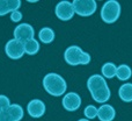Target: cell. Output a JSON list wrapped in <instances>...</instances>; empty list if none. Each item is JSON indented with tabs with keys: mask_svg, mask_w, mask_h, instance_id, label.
<instances>
[{
	"mask_svg": "<svg viewBox=\"0 0 132 121\" xmlns=\"http://www.w3.org/2000/svg\"><path fill=\"white\" fill-rule=\"evenodd\" d=\"M87 89L92 94V98L100 104L107 103L110 99L111 92L109 90L104 77L101 75H93L87 80Z\"/></svg>",
	"mask_w": 132,
	"mask_h": 121,
	"instance_id": "obj_1",
	"label": "cell"
},
{
	"mask_svg": "<svg viewBox=\"0 0 132 121\" xmlns=\"http://www.w3.org/2000/svg\"><path fill=\"white\" fill-rule=\"evenodd\" d=\"M43 86L49 94L53 97H60L66 92L67 84L60 75L50 72L43 78Z\"/></svg>",
	"mask_w": 132,
	"mask_h": 121,
	"instance_id": "obj_2",
	"label": "cell"
},
{
	"mask_svg": "<svg viewBox=\"0 0 132 121\" xmlns=\"http://www.w3.org/2000/svg\"><path fill=\"white\" fill-rule=\"evenodd\" d=\"M64 60L67 64L72 66L75 65H87L90 63V55L85 53L80 47L71 46L64 53Z\"/></svg>",
	"mask_w": 132,
	"mask_h": 121,
	"instance_id": "obj_3",
	"label": "cell"
},
{
	"mask_svg": "<svg viewBox=\"0 0 132 121\" xmlns=\"http://www.w3.org/2000/svg\"><path fill=\"white\" fill-rule=\"evenodd\" d=\"M121 15V5L116 0H108L101 8V19L105 23H114Z\"/></svg>",
	"mask_w": 132,
	"mask_h": 121,
	"instance_id": "obj_4",
	"label": "cell"
},
{
	"mask_svg": "<svg viewBox=\"0 0 132 121\" xmlns=\"http://www.w3.org/2000/svg\"><path fill=\"white\" fill-rule=\"evenodd\" d=\"M75 14L80 16H90L97 9L95 0H74L72 2Z\"/></svg>",
	"mask_w": 132,
	"mask_h": 121,
	"instance_id": "obj_5",
	"label": "cell"
},
{
	"mask_svg": "<svg viewBox=\"0 0 132 121\" xmlns=\"http://www.w3.org/2000/svg\"><path fill=\"white\" fill-rule=\"evenodd\" d=\"M55 13H56V16L59 20L68 21L73 18L75 12H74V7H73L72 2L67 1V0H63V1L57 4V6L55 8Z\"/></svg>",
	"mask_w": 132,
	"mask_h": 121,
	"instance_id": "obj_6",
	"label": "cell"
},
{
	"mask_svg": "<svg viewBox=\"0 0 132 121\" xmlns=\"http://www.w3.org/2000/svg\"><path fill=\"white\" fill-rule=\"evenodd\" d=\"M5 51H6V55L12 60H20L26 54L23 43L15 39H12L7 42L6 47H5Z\"/></svg>",
	"mask_w": 132,
	"mask_h": 121,
	"instance_id": "obj_7",
	"label": "cell"
},
{
	"mask_svg": "<svg viewBox=\"0 0 132 121\" xmlns=\"http://www.w3.org/2000/svg\"><path fill=\"white\" fill-rule=\"evenodd\" d=\"M23 118V108L19 104H12L6 111L0 112V121H20Z\"/></svg>",
	"mask_w": 132,
	"mask_h": 121,
	"instance_id": "obj_8",
	"label": "cell"
},
{
	"mask_svg": "<svg viewBox=\"0 0 132 121\" xmlns=\"http://www.w3.org/2000/svg\"><path fill=\"white\" fill-rule=\"evenodd\" d=\"M34 35H35L34 28L29 23H20L14 29V39L22 42V43L27 42L28 40L34 39Z\"/></svg>",
	"mask_w": 132,
	"mask_h": 121,
	"instance_id": "obj_9",
	"label": "cell"
},
{
	"mask_svg": "<svg viewBox=\"0 0 132 121\" xmlns=\"http://www.w3.org/2000/svg\"><path fill=\"white\" fill-rule=\"evenodd\" d=\"M62 104H63V107L66 111L73 112V111H77L81 106V98L75 92H68V93H66L64 96Z\"/></svg>",
	"mask_w": 132,
	"mask_h": 121,
	"instance_id": "obj_10",
	"label": "cell"
},
{
	"mask_svg": "<svg viewBox=\"0 0 132 121\" xmlns=\"http://www.w3.org/2000/svg\"><path fill=\"white\" fill-rule=\"evenodd\" d=\"M28 114L32 118H41L45 113V104L39 99H34L27 105Z\"/></svg>",
	"mask_w": 132,
	"mask_h": 121,
	"instance_id": "obj_11",
	"label": "cell"
},
{
	"mask_svg": "<svg viewBox=\"0 0 132 121\" xmlns=\"http://www.w3.org/2000/svg\"><path fill=\"white\" fill-rule=\"evenodd\" d=\"M116 117V111L111 105L103 104L97 111V118L100 121H112Z\"/></svg>",
	"mask_w": 132,
	"mask_h": 121,
	"instance_id": "obj_12",
	"label": "cell"
},
{
	"mask_svg": "<svg viewBox=\"0 0 132 121\" xmlns=\"http://www.w3.org/2000/svg\"><path fill=\"white\" fill-rule=\"evenodd\" d=\"M21 6L20 0H0V16L6 15L14 11H19Z\"/></svg>",
	"mask_w": 132,
	"mask_h": 121,
	"instance_id": "obj_13",
	"label": "cell"
},
{
	"mask_svg": "<svg viewBox=\"0 0 132 121\" xmlns=\"http://www.w3.org/2000/svg\"><path fill=\"white\" fill-rule=\"evenodd\" d=\"M118 96L125 103L132 101V83H125L118 90Z\"/></svg>",
	"mask_w": 132,
	"mask_h": 121,
	"instance_id": "obj_14",
	"label": "cell"
},
{
	"mask_svg": "<svg viewBox=\"0 0 132 121\" xmlns=\"http://www.w3.org/2000/svg\"><path fill=\"white\" fill-rule=\"evenodd\" d=\"M38 37L41 40V42H43V43H51L55 40V32L49 27H44L39 30Z\"/></svg>",
	"mask_w": 132,
	"mask_h": 121,
	"instance_id": "obj_15",
	"label": "cell"
},
{
	"mask_svg": "<svg viewBox=\"0 0 132 121\" xmlns=\"http://www.w3.org/2000/svg\"><path fill=\"white\" fill-rule=\"evenodd\" d=\"M102 71V75L104 78H108V79H111V78L116 77V72H117V66L115 65L111 62H108V63H104L101 69Z\"/></svg>",
	"mask_w": 132,
	"mask_h": 121,
	"instance_id": "obj_16",
	"label": "cell"
},
{
	"mask_svg": "<svg viewBox=\"0 0 132 121\" xmlns=\"http://www.w3.org/2000/svg\"><path fill=\"white\" fill-rule=\"evenodd\" d=\"M23 47H24L26 54H28V55H36L39 50V42L35 39H31V40H28L27 42H24Z\"/></svg>",
	"mask_w": 132,
	"mask_h": 121,
	"instance_id": "obj_17",
	"label": "cell"
},
{
	"mask_svg": "<svg viewBox=\"0 0 132 121\" xmlns=\"http://www.w3.org/2000/svg\"><path fill=\"white\" fill-rule=\"evenodd\" d=\"M132 76V70L129 65L126 64H122L117 68V72H116V77L119 80H128L130 79Z\"/></svg>",
	"mask_w": 132,
	"mask_h": 121,
	"instance_id": "obj_18",
	"label": "cell"
},
{
	"mask_svg": "<svg viewBox=\"0 0 132 121\" xmlns=\"http://www.w3.org/2000/svg\"><path fill=\"white\" fill-rule=\"evenodd\" d=\"M97 111H98V108H96L94 105H88L86 108H85L84 114H85V117H86V119L92 120V119L97 117Z\"/></svg>",
	"mask_w": 132,
	"mask_h": 121,
	"instance_id": "obj_19",
	"label": "cell"
},
{
	"mask_svg": "<svg viewBox=\"0 0 132 121\" xmlns=\"http://www.w3.org/2000/svg\"><path fill=\"white\" fill-rule=\"evenodd\" d=\"M11 101H9V98H7L4 94H0V112H4L7 108L11 106Z\"/></svg>",
	"mask_w": 132,
	"mask_h": 121,
	"instance_id": "obj_20",
	"label": "cell"
},
{
	"mask_svg": "<svg viewBox=\"0 0 132 121\" xmlns=\"http://www.w3.org/2000/svg\"><path fill=\"white\" fill-rule=\"evenodd\" d=\"M11 20L13 22H20L22 20V13L20 11H14L11 13Z\"/></svg>",
	"mask_w": 132,
	"mask_h": 121,
	"instance_id": "obj_21",
	"label": "cell"
},
{
	"mask_svg": "<svg viewBox=\"0 0 132 121\" xmlns=\"http://www.w3.org/2000/svg\"><path fill=\"white\" fill-rule=\"evenodd\" d=\"M78 121H89L88 119H80V120H78Z\"/></svg>",
	"mask_w": 132,
	"mask_h": 121,
	"instance_id": "obj_22",
	"label": "cell"
}]
</instances>
